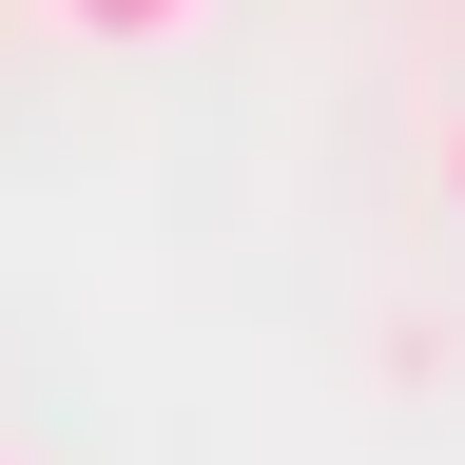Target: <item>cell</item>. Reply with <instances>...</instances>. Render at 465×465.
<instances>
[{
	"label": "cell",
	"instance_id": "obj_1",
	"mask_svg": "<svg viewBox=\"0 0 465 465\" xmlns=\"http://www.w3.org/2000/svg\"><path fill=\"white\" fill-rule=\"evenodd\" d=\"M58 20H78V39H194L213 0H58Z\"/></svg>",
	"mask_w": 465,
	"mask_h": 465
},
{
	"label": "cell",
	"instance_id": "obj_3",
	"mask_svg": "<svg viewBox=\"0 0 465 465\" xmlns=\"http://www.w3.org/2000/svg\"><path fill=\"white\" fill-rule=\"evenodd\" d=\"M0 465H20V446H0Z\"/></svg>",
	"mask_w": 465,
	"mask_h": 465
},
{
	"label": "cell",
	"instance_id": "obj_2",
	"mask_svg": "<svg viewBox=\"0 0 465 465\" xmlns=\"http://www.w3.org/2000/svg\"><path fill=\"white\" fill-rule=\"evenodd\" d=\"M446 213H465V116H446Z\"/></svg>",
	"mask_w": 465,
	"mask_h": 465
}]
</instances>
